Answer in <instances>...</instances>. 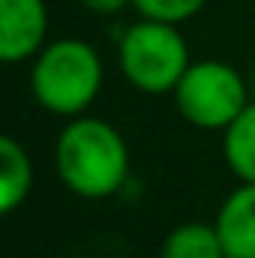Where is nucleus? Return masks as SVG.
Returning a JSON list of instances; mask_svg holds the SVG:
<instances>
[{
    "label": "nucleus",
    "mask_w": 255,
    "mask_h": 258,
    "mask_svg": "<svg viewBox=\"0 0 255 258\" xmlns=\"http://www.w3.org/2000/svg\"><path fill=\"white\" fill-rule=\"evenodd\" d=\"M54 168L78 198H108L129 177L126 138L102 117H69L54 144Z\"/></svg>",
    "instance_id": "f257e3e1"
},
{
    "label": "nucleus",
    "mask_w": 255,
    "mask_h": 258,
    "mask_svg": "<svg viewBox=\"0 0 255 258\" xmlns=\"http://www.w3.org/2000/svg\"><path fill=\"white\" fill-rule=\"evenodd\" d=\"M105 81L99 51L84 39H54L30 66V93L36 105L57 117L84 114Z\"/></svg>",
    "instance_id": "f03ea898"
},
{
    "label": "nucleus",
    "mask_w": 255,
    "mask_h": 258,
    "mask_svg": "<svg viewBox=\"0 0 255 258\" xmlns=\"http://www.w3.org/2000/svg\"><path fill=\"white\" fill-rule=\"evenodd\" d=\"M117 60L123 78L147 96L174 93L177 81L192 63L180 24L156 18H141L123 30Z\"/></svg>",
    "instance_id": "7ed1b4c3"
},
{
    "label": "nucleus",
    "mask_w": 255,
    "mask_h": 258,
    "mask_svg": "<svg viewBox=\"0 0 255 258\" xmlns=\"http://www.w3.org/2000/svg\"><path fill=\"white\" fill-rule=\"evenodd\" d=\"M171 96L186 123L210 132H222L252 102L240 72L222 60H192Z\"/></svg>",
    "instance_id": "20e7f679"
},
{
    "label": "nucleus",
    "mask_w": 255,
    "mask_h": 258,
    "mask_svg": "<svg viewBox=\"0 0 255 258\" xmlns=\"http://www.w3.org/2000/svg\"><path fill=\"white\" fill-rule=\"evenodd\" d=\"M45 0H0V60L24 63L45 48Z\"/></svg>",
    "instance_id": "39448f33"
},
{
    "label": "nucleus",
    "mask_w": 255,
    "mask_h": 258,
    "mask_svg": "<svg viewBox=\"0 0 255 258\" xmlns=\"http://www.w3.org/2000/svg\"><path fill=\"white\" fill-rule=\"evenodd\" d=\"M225 258H255V183H240L219 204L213 219Z\"/></svg>",
    "instance_id": "423d86ee"
},
{
    "label": "nucleus",
    "mask_w": 255,
    "mask_h": 258,
    "mask_svg": "<svg viewBox=\"0 0 255 258\" xmlns=\"http://www.w3.org/2000/svg\"><path fill=\"white\" fill-rule=\"evenodd\" d=\"M33 189V162L24 144L0 138V210L15 213Z\"/></svg>",
    "instance_id": "0eeeda50"
},
{
    "label": "nucleus",
    "mask_w": 255,
    "mask_h": 258,
    "mask_svg": "<svg viewBox=\"0 0 255 258\" xmlns=\"http://www.w3.org/2000/svg\"><path fill=\"white\" fill-rule=\"evenodd\" d=\"M222 153L240 183H255V99L222 129Z\"/></svg>",
    "instance_id": "6e6552de"
},
{
    "label": "nucleus",
    "mask_w": 255,
    "mask_h": 258,
    "mask_svg": "<svg viewBox=\"0 0 255 258\" xmlns=\"http://www.w3.org/2000/svg\"><path fill=\"white\" fill-rule=\"evenodd\" d=\"M159 258H225V249L213 222H183L165 234Z\"/></svg>",
    "instance_id": "1a4fd4ad"
},
{
    "label": "nucleus",
    "mask_w": 255,
    "mask_h": 258,
    "mask_svg": "<svg viewBox=\"0 0 255 258\" xmlns=\"http://www.w3.org/2000/svg\"><path fill=\"white\" fill-rule=\"evenodd\" d=\"M207 0H132L135 12L141 18H156V21H168V24H183L192 15L201 12Z\"/></svg>",
    "instance_id": "9d476101"
},
{
    "label": "nucleus",
    "mask_w": 255,
    "mask_h": 258,
    "mask_svg": "<svg viewBox=\"0 0 255 258\" xmlns=\"http://www.w3.org/2000/svg\"><path fill=\"white\" fill-rule=\"evenodd\" d=\"M81 6L93 15H114L123 6H132V0H81Z\"/></svg>",
    "instance_id": "9b49d317"
},
{
    "label": "nucleus",
    "mask_w": 255,
    "mask_h": 258,
    "mask_svg": "<svg viewBox=\"0 0 255 258\" xmlns=\"http://www.w3.org/2000/svg\"><path fill=\"white\" fill-rule=\"evenodd\" d=\"M249 90H252V99H255V78H252V84H249Z\"/></svg>",
    "instance_id": "f8f14e48"
}]
</instances>
